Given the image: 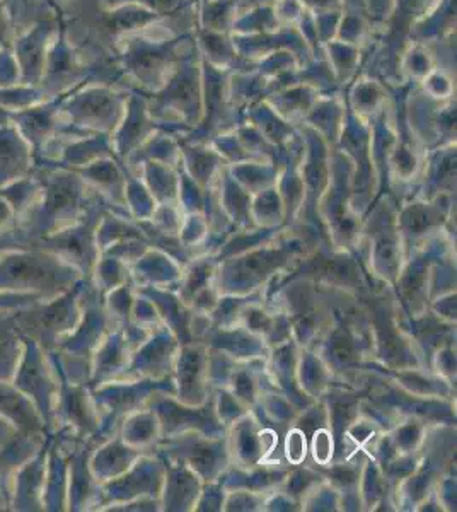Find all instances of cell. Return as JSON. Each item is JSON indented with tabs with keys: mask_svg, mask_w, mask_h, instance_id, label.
<instances>
[{
	"mask_svg": "<svg viewBox=\"0 0 457 512\" xmlns=\"http://www.w3.org/2000/svg\"><path fill=\"white\" fill-rule=\"evenodd\" d=\"M174 398L200 407L212 396L209 383V347L203 342L180 345L173 369Z\"/></svg>",
	"mask_w": 457,
	"mask_h": 512,
	"instance_id": "obj_5",
	"label": "cell"
},
{
	"mask_svg": "<svg viewBox=\"0 0 457 512\" xmlns=\"http://www.w3.org/2000/svg\"><path fill=\"white\" fill-rule=\"evenodd\" d=\"M265 495L249 490H227L222 511L255 512L263 511Z\"/></svg>",
	"mask_w": 457,
	"mask_h": 512,
	"instance_id": "obj_24",
	"label": "cell"
},
{
	"mask_svg": "<svg viewBox=\"0 0 457 512\" xmlns=\"http://www.w3.org/2000/svg\"><path fill=\"white\" fill-rule=\"evenodd\" d=\"M140 454L142 453L137 449L123 443L122 437H118L116 441H111L99 451L98 461L94 463V472L98 473V477H103V482H110L127 472L128 468L139 460Z\"/></svg>",
	"mask_w": 457,
	"mask_h": 512,
	"instance_id": "obj_17",
	"label": "cell"
},
{
	"mask_svg": "<svg viewBox=\"0 0 457 512\" xmlns=\"http://www.w3.org/2000/svg\"><path fill=\"white\" fill-rule=\"evenodd\" d=\"M145 407L152 408L157 415L162 437L176 436L183 432H200L212 437L227 436L226 427L220 424L219 417L215 414L212 396L209 402L200 407H190L178 402L173 393L159 391Z\"/></svg>",
	"mask_w": 457,
	"mask_h": 512,
	"instance_id": "obj_4",
	"label": "cell"
},
{
	"mask_svg": "<svg viewBox=\"0 0 457 512\" xmlns=\"http://www.w3.org/2000/svg\"><path fill=\"white\" fill-rule=\"evenodd\" d=\"M203 344L238 362L265 361L270 352L263 338L256 337L241 325L227 328L212 326L207 337L203 338Z\"/></svg>",
	"mask_w": 457,
	"mask_h": 512,
	"instance_id": "obj_10",
	"label": "cell"
},
{
	"mask_svg": "<svg viewBox=\"0 0 457 512\" xmlns=\"http://www.w3.org/2000/svg\"><path fill=\"white\" fill-rule=\"evenodd\" d=\"M282 458L290 466L302 465L309 458V437L296 425H290L284 432Z\"/></svg>",
	"mask_w": 457,
	"mask_h": 512,
	"instance_id": "obj_22",
	"label": "cell"
},
{
	"mask_svg": "<svg viewBox=\"0 0 457 512\" xmlns=\"http://www.w3.org/2000/svg\"><path fill=\"white\" fill-rule=\"evenodd\" d=\"M122 441L140 453H152L161 441V424L154 410L149 407L140 408L137 412L127 415L122 424Z\"/></svg>",
	"mask_w": 457,
	"mask_h": 512,
	"instance_id": "obj_13",
	"label": "cell"
},
{
	"mask_svg": "<svg viewBox=\"0 0 457 512\" xmlns=\"http://www.w3.org/2000/svg\"><path fill=\"white\" fill-rule=\"evenodd\" d=\"M430 427L432 425L417 419V417H405L386 434H388L393 448L396 449V453L418 454L427 439Z\"/></svg>",
	"mask_w": 457,
	"mask_h": 512,
	"instance_id": "obj_18",
	"label": "cell"
},
{
	"mask_svg": "<svg viewBox=\"0 0 457 512\" xmlns=\"http://www.w3.org/2000/svg\"><path fill=\"white\" fill-rule=\"evenodd\" d=\"M396 209L388 198L376 204L362 222L357 255L367 274L382 286L394 287L405 265L406 246L396 226Z\"/></svg>",
	"mask_w": 457,
	"mask_h": 512,
	"instance_id": "obj_1",
	"label": "cell"
},
{
	"mask_svg": "<svg viewBox=\"0 0 457 512\" xmlns=\"http://www.w3.org/2000/svg\"><path fill=\"white\" fill-rule=\"evenodd\" d=\"M429 311L435 318L456 325V291L447 292V294H442V296L432 299V301H430Z\"/></svg>",
	"mask_w": 457,
	"mask_h": 512,
	"instance_id": "obj_26",
	"label": "cell"
},
{
	"mask_svg": "<svg viewBox=\"0 0 457 512\" xmlns=\"http://www.w3.org/2000/svg\"><path fill=\"white\" fill-rule=\"evenodd\" d=\"M164 465H166V472H164V482H162L161 497H159L162 511H195V504L205 485L202 478L183 463L164 461Z\"/></svg>",
	"mask_w": 457,
	"mask_h": 512,
	"instance_id": "obj_9",
	"label": "cell"
},
{
	"mask_svg": "<svg viewBox=\"0 0 457 512\" xmlns=\"http://www.w3.org/2000/svg\"><path fill=\"white\" fill-rule=\"evenodd\" d=\"M164 472L166 465L154 451L140 454L139 460L135 461L127 472L106 482V487L110 490L108 494L111 495V499L115 497V501H111V506L135 501L140 497H161Z\"/></svg>",
	"mask_w": 457,
	"mask_h": 512,
	"instance_id": "obj_7",
	"label": "cell"
},
{
	"mask_svg": "<svg viewBox=\"0 0 457 512\" xmlns=\"http://www.w3.org/2000/svg\"><path fill=\"white\" fill-rule=\"evenodd\" d=\"M212 402H214L215 414L219 417L220 424L229 429L239 417L248 414L249 408L244 407L236 396L227 388H212Z\"/></svg>",
	"mask_w": 457,
	"mask_h": 512,
	"instance_id": "obj_20",
	"label": "cell"
},
{
	"mask_svg": "<svg viewBox=\"0 0 457 512\" xmlns=\"http://www.w3.org/2000/svg\"><path fill=\"white\" fill-rule=\"evenodd\" d=\"M224 497H226V490L222 489L219 480L205 483L202 494H200L197 504H195V511H222Z\"/></svg>",
	"mask_w": 457,
	"mask_h": 512,
	"instance_id": "obj_25",
	"label": "cell"
},
{
	"mask_svg": "<svg viewBox=\"0 0 457 512\" xmlns=\"http://www.w3.org/2000/svg\"><path fill=\"white\" fill-rule=\"evenodd\" d=\"M154 453L164 461L183 463L202 478L203 483L217 482L231 465L227 436L212 437L200 432H183L161 437Z\"/></svg>",
	"mask_w": 457,
	"mask_h": 512,
	"instance_id": "obj_2",
	"label": "cell"
},
{
	"mask_svg": "<svg viewBox=\"0 0 457 512\" xmlns=\"http://www.w3.org/2000/svg\"><path fill=\"white\" fill-rule=\"evenodd\" d=\"M429 369L435 376L456 386V344L435 350L430 357Z\"/></svg>",
	"mask_w": 457,
	"mask_h": 512,
	"instance_id": "obj_23",
	"label": "cell"
},
{
	"mask_svg": "<svg viewBox=\"0 0 457 512\" xmlns=\"http://www.w3.org/2000/svg\"><path fill=\"white\" fill-rule=\"evenodd\" d=\"M180 345V340L168 326H157L156 330L132 352L127 371L118 379H173L174 361Z\"/></svg>",
	"mask_w": 457,
	"mask_h": 512,
	"instance_id": "obj_6",
	"label": "cell"
},
{
	"mask_svg": "<svg viewBox=\"0 0 457 512\" xmlns=\"http://www.w3.org/2000/svg\"><path fill=\"white\" fill-rule=\"evenodd\" d=\"M280 432L265 424L258 415L249 410L227 429V446L231 465L238 468H253L267 461L284 460L275 456L280 446Z\"/></svg>",
	"mask_w": 457,
	"mask_h": 512,
	"instance_id": "obj_3",
	"label": "cell"
},
{
	"mask_svg": "<svg viewBox=\"0 0 457 512\" xmlns=\"http://www.w3.org/2000/svg\"><path fill=\"white\" fill-rule=\"evenodd\" d=\"M251 221L258 229H282L287 226L284 200L277 185L251 197Z\"/></svg>",
	"mask_w": 457,
	"mask_h": 512,
	"instance_id": "obj_16",
	"label": "cell"
},
{
	"mask_svg": "<svg viewBox=\"0 0 457 512\" xmlns=\"http://www.w3.org/2000/svg\"><path fill=\"white\" fill-rule=\"evenodd\" d=\"M217 268H219V260L209 253L193 256L190 262L183 265L176 292L185 306L190 308L198 294H202L210 287H215Z\"/></svg>",
	"mask_w": 457,
	"mask_h": 512,
	"instance_id": "obj_12",
	"label": "cell"
},
{
	"mask_svg": "<svg viewBox=\"0 0 457 512\" xmlns=\"http://www.w3.org/2000/svg\"><path fill=\"white\" fill-rule=\"evenodd\" d=\"M299 352L301 347L296 344V340H287L284 344L275 345L268 352L265 359V376L268 383L272 384L275 390L284 393L294 407L301 412L309 407L314 400L304 395V391L297 381V361H299Z\"/></svg>",
	"mask_w": 457,
	"mask_h": 512,
	"instance_id": "obj_8",
	"label": "cell"
},
{
	"mask_svg": "<svg viewBox=\"0 0 457 512\" xmlns=\"http://www.w3.org/2000/svg\"><path fill=\"white\" fill-rule=\"evenodd\" d=\"M297 381L304 395L311 400H321L324 393L335 383L330 369L326 367L318 352L313 349H302L297 361Z\"/></svg>",
	"mask_w": 457,
	"mask_h": 512,
	"instance_id": "obj_14",
	"label": "cell"
},
{
	"mask_svg": "<svg viewBox=\"0 0 457 512\" xmlns=\"http://www.w3.org/2000/svg\"><path fill=\"white\" fill-rule=\"evenodd\" d=\"M214 198L236 231L255 229L251 221V195L239 187L236 180H220L219 192L215 193Z\"/></svg>",
	"mask_w": 457,
	"mask_h": 512,
	"instance_id": "obj_15",
	"label": "cell"
},
{
	"mask_svg": "<svg viewBox=\"0 0 457 512\" xmlns=\"http://www.w3.org/2000/svg\"><path fill=\"white\" fill-rule=\"evenodd\" d=\"M301 511H342L340 492L323 480L304 497Z\"/></svg>",
	"mask_w": 457,
	"mask_h": 512,
	"instance_id": "obj_21",
	"label": "cell"
},
{
	"mask_svg": "<svg viewBox=\"0 0 457 512\" xmlns=\"http://www.w3.org/2000/svg\"><path fill=\"white\" fill-rule=\"evenodd\" d=\"M181 265L166 251L151 246L130 267L135 287H157V289H176L180 282Z\"/></svg>",
	"mask_w": 457,
	"mask_h": 512,
	"instance_id": "obj_11",
	"label": "cell"
},
{
	"mask_svg": "<svg viewBox=\"0 0 457 512\" xmlns=\"http://www.w3.org/2000/svg\"><path fill=\"white\" fill-rule=\"evenodd\" d=\"M336 443L335 436L328 425L319 427L309 437V458L307 461L314 466H328L335 460Z\"/></svg>",
	"mask_w": 457,
	"mask_h": 512,
	"instance_id": "obj_19",
	"label": "cell"
}]
</instances>
